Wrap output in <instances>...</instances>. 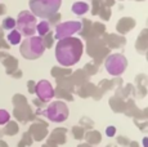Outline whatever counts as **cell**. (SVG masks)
Returning a JSON list of instances; mask_svg holds the SVG:
<instances>
[{
    "instance_id": "1",
    "label": "cell",
    "mask_w": 148,
    "mask_h": 147,
    "mask_svg": "<svg viewBox=\"0 0 148 147\" xmlns=\"http://www.w3.org/2000/svg\"><path fill=\"white\" fill-rule=\"evenodd\" d=\"M84 45L79 38H64L58 40L56 45V58L59 65L70 67L80 61Z\"/></svg>"
},
{
    "instance_id": "2",
    "label": "cell",
    "mask_w": 148,
    "mask_h": 147,
    "mask_svg": "<svg viewBox=\"0 0 148 147\" xmlns=\"http://www.w3.org/2000/svg\"><path fill=\"white\" fill-rule=\"evenodd\" d=\"M61 4L62 0H30L28 1L31 13L42 19L53 17L59 10Z\"/></svg>"
},
{
    "instance_id": "3",
    "label": "cell",
    "mask_w": 148,
    "mask_h": 147,
    "mask_svg": "<svg viewBox=\"0 0 148 147\" xmlns=\"http://www.w3.org/2000/svg\"><path fill=\"white\" fill-rule=\"evenodd\" d=\"M45 50V45L41 36H28L21 43L19 53L26 59H38Z\"/></svg>"
},
{
    "instance_id": "4",
    "label": "cell",
    "mask_w": 148,
    "mask_h": 147,
    "mask_svg": "<svg viewBox=\"0 0 148 147\" xmlns=\"http://www.w3.org/2000/svg\"><path fill=\"white\" fill-rule=\"evenodd\" d=\"M36 17L31 12L27 10H22L19 12L18 17L16 19V27L21 35H25L26 38L28 36H34L36 30Z\"/></svg>"
},
{
    "instance_id": "5",
    "label": "cell",
    "mask_w": 148,
    "mask_h": 147,
    "mask_svg": "<svg viewBox=\"0 0 148 147\" xmlns=\"http://www.w3.org/2000/svg\"><path fill=\"white\" fill-rule=\"evenodd\" d=\"M45 115L53 123H62L68 117V107L62 101H56L48 106Z\"/></svg>"
},
{
    "instance_id": "6",
    "label": "cell",
    "mask_w": 148,
    "mask_h": 147,
    "mask_svg": "<svg viewBox=\"0 0 148 147\" xmlns=\"http://www.w3.org/2000/svg\"><path fill=\"white\" fill-rule=\"evenodd\" d=\"M106 70L111 75H121L127 66V59L122 54H111L106 59Z\"/></svg>"
},
{
    "instance_id": "7",
    "label": "cell",
    "mask_w": 148,
    "mask_h": 147,
    "mask_svg": "<svg viewBox=\"0 0 148 147\" xmlns=\"http://www.w3.org/2000/svg\"><path fill=\"white\" fill-rule=\"evenodd\" d=\"M81 29V23L80 22H75V21H68L64 23H59L56 29V39L57 40H61L64 38H70L72 36L75 32L80 31Z\"/></svg>"
},
{
    "instance_id": "8",
    "label": "cell",
    "mask_w": 148,
    "mask_h": 147,
    "mask_svg": "<svg viewBox=\"0 0 148 147\" xmlns=\"http://www.w3.org/2000/svg\"><path fill=\"white\" fill-rule=\"evenodd\" d=\"M36 95L42 102H49L54 97V89L48 80H40L35 87Z\"/></svg>"
},
{
    "instance_id": "9",
    "label": "cell",
    "mask_w": 148,
    "mask_h": 147,
    "mask_svg": "<svg viewBox=\"0 0 148 147\" xmlns=\"http://www.w3.org/2000/svg\"><path fill=\"white\" fill-rule=\"evenodd\" d=\"M49 30H50V25L45 19L39 22V23H36V31L39 32V36H41V38L42 36H47L49 34Z\"/></svg>"
},
{
    "instance_id": "10",
    "label": "cell",
    "mask_w": 148,
    "mask_h": 147,
    "mask_svg": "<svg viewBox=\"0 0 148 147\" xmlns=\"http://www.w3.org/2000/svg\"><path fill=\"white\" fill-rule=\"evenodd\" d=\"M88 9H89V5H88L86 3H82V1L75 3V4L72 5V12L77 16H82L84 13L88 12Z\"/></svg>"
},
{
    "instance_id": "11",
    "label": "cell",
    "mask_w": 148,
    "mask_h": 147,
    "mask_svg": "<svg viewBox=\"0 0 148 147\" xmlns=\"http://www.w3.org/2000/svg\"><path fill=\"white\" fill-rule=\"evenodd\" d=\"M7 39H8V41H9L10 44H18V43H21V39H22V35L18 32L16 29H13V30H10V32L8 34V36H7Z\"/></svg>"
},
{
    "instance_id": "12",
    "label": "cell",
    "mask_w": 148,
    "mask_h": 147,
    "mask_svg": "<svg viewBox=\"0 0 148 147\" xmlns=\"http://www.w3.org/2000/svg\"><path fill=\"white\" fill-rule=\"evenodd\" d=\"M1 27L4 30H13V29H16V19L12 18V17H7V18L3 21V25H1Z\"/></svg>"
},
{
    "instance_id": "13",
    "label": "cell",
    "mask_w": 148,
    "mask_h": 147,
    "mask_svg": "<svg viewBox=\"0 0 148 147\" xmlns=\"http://www.w3.org/2000/svg\"><path fill=\"white\" fill-rule=\"evenodd\" d=\"M10 120V115L8 111L5 110H0V125H4V124L9 123Z\"/></svg>"
},
{
    "instance_id": "14",
    "label": "cell",
    "mask_w": 148,
    "mask_h": 147,
    "mask_svg": "<svg viewBox=\"0 0 148 147\" xmlns=\"http://www.w3.org/2000/svg\"><path fill=\"white\" fill-rule=\"evenodd\" d=\"M115 132H116L115 126H108V128L106 129L107 135H110V137H112V135H115Z\"/></svg>"
}]
</instances>
